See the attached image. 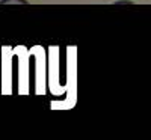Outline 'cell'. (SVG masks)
Returning a JSON list of instances; mask_svg holds the SVG:
<instances>
[{"label":"cell","instance_id":"cell-1","mask_svg":"<svg viewBox=\"0 0 151 140\" xmlns=\"http://www.w3.org/2000/svg\"><path fill=\"white\" fill-rule=\"evenodd\" d=\"M0 3H2V5H8V3H24V5H26L27 2H26V0H0Z\"/></svg>","mask_w":151,"mask_h":140}]
</instances>
